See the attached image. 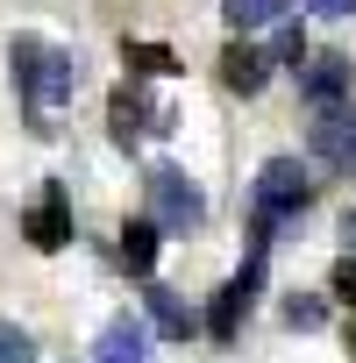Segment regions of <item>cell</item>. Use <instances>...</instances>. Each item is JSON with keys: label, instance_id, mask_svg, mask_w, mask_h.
Here are the masks:
<instances>
[{"label": "cell", "instance_id": "cell-15", "mask_svg": "<svg viewBox=\"0 0 356 363\" xmlns=\"http://www.w3.org/2000/svg\"><path fill=\"white\" fill-rule=\"evenodd\" d=\"M121 57H128V72H143V79H164V72H178V57H171L164 43H121Z\"/></svg>", "mask_w": 356, "mask_h": 363}, {"label": "cell", "instance_id": "cell-11", "mask_svg": "<svg viewBox=\"0 0 356 363\" xmlns=\"http://www.w3.org/2000/svg\"><path fill=\"white\" fill-rule=\"evenodd\" d=\"M150 320H157V335H171V342H186L200 320H193V306L178 299L171 285H150Z\"/></svg>", "mask_w": 356, "mask_h": 363}, {"label": "cell", "instance_id": "cell-9", "mask_svg": "<svg viewBox=\"0 0 356 363\" xmlns=\"http://www.w3.org/2000/svg\"><path fill=\"white\" fill-rule=\"evenodd\" d=\"M93 363H150V328H143L135 313H114V320L100 328Z\"/></svg>", "mask_w": 356, "mask_h": 363}, {"label": "cell", "instance_id": "cell-21", "mask_svg": "<svg viewBox=\"0 0 356 363\" xmlns=\"http://www.w3.org/2000/svg\"><path fill=\"white\" fill-rule=\"evenodd\" d=\"M342 235H349V242H356V207H349V214H342Z\"/></svg>", "mask_w": 356, "mask_h": 363}, {"label": "cell", "instance_id": "cell-20", "mask_svg": "<svg viewBox=\"0 0 356 363\" xmlns=\"http://www.w3.org/2000/svg\"><path fill=\"white\" fill-rule=\"evenodd\" d=\"M313 15H356V0H306Z\"/></svg>", "mask_w": 356, "mask_h": 363}, {"label": "cell", "instance_id": "cell-12", "mask_svg": "<svg viewBox=\"0 0 356 363\" xmlns=\"http://www.w3.org/2000/svg\"><path fill=\"white\" fill-rule=\"evenodd\" d=\"M157 235H164V228H157V221H150V214H143V221H128V228H121V264H128V271H135V278H150V271H157Z\"/></svg>", "mask_w": 356, "mask_h": 363}, {"label": "cell", "instance_id": "cell-4", "mask_svg": "<svg viewBox=\"0 0 356 363\" xmlns=\"http://www.w3.org/2000/svg\"><path fill=\"white\" fill-rule=\"evenodd\" d=\"M306 150H313L321 164H335V171H356V107H349V100L313 107V121H306Z\"/></svg>", "mask_w": 356, "mask_h": 363}, {"label": "cell", "instance_id": "cell-1", "mask_svg": "<svg viewBox=\"0 0 356 363\" xmlns=\"http://www.w3.org/2000/svg\"><path fill=\"white\" fill-rule=\"evenodd\" d=\"M306 200H313V186H306L299 157H271V164L257 171V200H250V221H257V235L271 242L285 221H299V214H306Z\"/></svg>", "mask_w": 356, "mask_h": 363}, {"label": "cell", "instance_id": "cell-7", "mask_svg": "<svg viewBox=\"0 0 356 363\" xmlns=\"http://www.w3.org/2000/svg\"><path fill=\"white\" fill-rule=\"evenodd\" d=\"M22 235H29L36 250H65V242H72V207H65V186H57V178H50V186H43V200L29 207V221H22Z\"/></svg>", "mask_w": 356, "mask_h": 363}, {"label": "cell", "instance_id": "cell-10", "mask_svg": "<svg viewBox=\"0 0 356 363\" xmlns=\"http://www.w3.org/2000/svg\"><path fill=\"white\" fill-rule=\"evenodd\" d=\"M264 79H271V57H264V50H250V43H228V50H221V86H228V93L250 100V93H264Z\"/></svg>", "mask_w": 356, "mask_h": 363}, {"label": "cell", "instance_id": "cell-18", "mask_svg": "<svg viewBox=\"0 0 356 363\" xmlns=\"http://www.w3.org/2000/svg\"><path fill=\"white\" fill-rule=\"evenodd\" d=\"M285 320H292V328H321V320H328V306H321L313 292H299V299H285Z\"/></svg>", "mask_w": 356, "mask_h": 363}, {"label": "cell", "instance_id": "cell-5", "mask_svg": "<svg viewBox=\"0 0 356 363\" xmlns=\"http://www.w3.org/2000/svg\"><path fill=\"white\" fill-rule=\"evenodd\" d=\"M79 86H86V57H79V50H50V43H43V65H36V107H29V114H43V107L72 100Z\"/></svg>", "mask_w": 356, "mask_h": 363}, {"label": "cell", "instance_id": "cell-3", "mask_svg": "<svg viewBox=\"0 0 356 363\" xmlns=\"http://www.w3.org/2000/svg\"><path fill=\"white\" fill-rule=\"evenodd\" d=\"M264 235H257V250H250V264H243V278H228L221 292H214V306H207V335L214 342H235V328H243V313L257 306V292H264Z\"/></svg>", "mask_w": 356, "mask_h": 363}, {"label": "cell", "instance_id": "cell-14", "mask_svg": "<svg viewBox=\"0 0 356 363\" xmlns=\"http://www.w3.org/2000/svg\"><path fill=\"white\" fill-rule=\"evenodd\" d=\"M221 15H228V29H264L285 15V0H221Z\"/></svg>", "mask_w": 356, "mask_h": 363}, {"label": "cell", "instance_id": "cell-22", "mask_svg": "<svg viewBox=\"0 0 356 363\" xmlns=\"http://www.w3.org/2000/svg\"><path fill=\"white\" fill-rule=\"evenodd\" d=\"M349 349H356V328H349Z\"/></svg>", "mask_w": 356, "mask_h": 363}, {"label": "cell", "instance_id": "cell-17", "mask_svg": "<svg viewBox=\"0 0 356 363\" xmlns=\"http://www.w3.org/2000/svg\"><path fill=\"white\" fill-rule=\"evenodd\" d=\"M299 57H306V36H299V22H285L271 43V65H299Z\"/></svg>", "mask_w": 356, "mask_h": 363}, {"label": "cell", "instance_id": "cell-8", "mask_svg": "<svg viewBox=\"0 0 356 363\" xmlns=\"http://www.w3.org/2000/svg\"><path fill=\"white\" fill-rule=\"evenodd\" d=\"M349 79H356V65H349L342 50H321V57H306V65H299V93H306L313 107L349 100Z\"/></svg>", "mask_w": 356, "mask_h": 363}, {"label": "cell", "instance_id": "cell-2", "mask_svg": "<svg viewBox=\"0 0 356 363\" xmlns=\"http://www.w3.org/2000/svg\"><path fill=\"white\" fill-rule=\"evenodd\" d=\"M143 186H150V221H157V228H171V235H193V228L207 221V200H200V186H193V178L178 171V164H157V171L143 178Z\"/></svg>", "mask_w": 356, "mask_h": 363}, {"label": "cell", "instance_id": "cell-16", "mask_svg": "<svg viewBox=\"0 0 356 363\" xmlns=\"http://www.w3.org/2000/svg\"><path fill=\"white\" fill-rule=\"evenodd\" d=\"M29 356H36V342H29L15 320H0V363H29Z\"/></svg>", "mask_w": 356, "mask_h": 363}, {"label": "cell", "instance_id": "cell-19", "mask_svg": "<svg viewBox=\"0 0 356 363\" xmlns=\"http://www.w3.org/2000/svg\"><path fill=\"white\" fill-rule=\"evenodd\" d=\"M328 292H335V299H342V306L356 313V257H342V264L328 271Z\"/></svg>", "mask_w": 356, "mask_h": 363}, {"label": "cell", "instance_id": "cell-6", "mask_svg": "<svg viewBox=\"0 0 356 363\" xmlns=\"http://www.w3.org/2000/svg\"><path fill=\"white\" fill-rule=\"evenodd\" d=\"M164 128H171V114H150V100H143V93H128V86H121V93L107 100V135H114L121 150H135L143 135H164Z\"/></svg>", "mask_w": 356, "mask_h": 363}, {"label": "cell", "instance_id": "cell-13", "mask_svg": "<svg viewBox=\"0 0 356 363\" xmlns=\"http://www.w3.org/2000/svg\"><path fill=\"white\" fill-rule=\"evenodd\" d=\"M8 65H15V86H22V100L36 107V65H43V43H36V36H15V43H8Z\"/></svg>", "mask_w": 356, "mask_h": 363}]
</instances>
